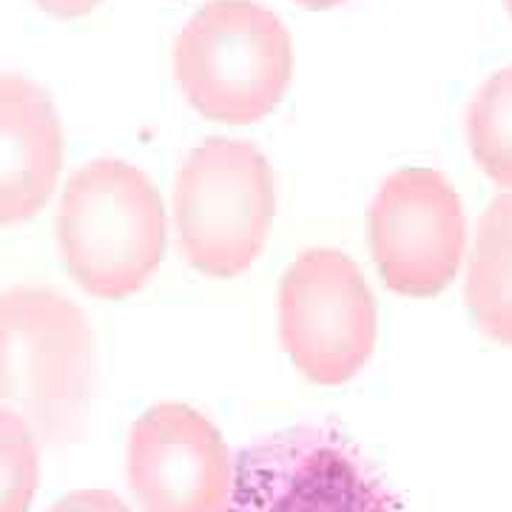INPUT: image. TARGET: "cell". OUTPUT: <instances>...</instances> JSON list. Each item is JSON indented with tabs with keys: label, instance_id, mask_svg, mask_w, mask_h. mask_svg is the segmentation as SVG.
<instances>
[{
	"label": "cell",
	"instance_id": "6da1fadb",
	"mask_svg": "<svg viewBox=\"0 0 512 512\" xmlns=\"http://www.w3.org/2000/svg\"><path fill=\"white\" fill-rule=\"evenodd\" d=\"M168 222L160 191L137 165L94 160L57 205V248L74 282L100 299L143 291L163 265Z\"/></svg>",
	"mask_w": 512,
	"mask_h": 512
},
{
	"label": "cell",
	"instance_id": "7a4b0ae2",
	"mask_svg": "<svg viewBox=\"0 0 512 512\" xmlns=\"http://www.w3.org/2000/svg\"><path fill=\"white\" fill-rule=\"evenodd\" d=\"M86 313L52 288L0 293V402L18 404L49 444L83 433L94 387Z\"/></svg>",
	"mask_w": 512,
	"mask_h": 512
},
{
	"label": "cell",
	"instance_id": "3957f363",
	"mask_svg": "<svg viewBox=\"0 0 512 512\" xmlns=\"http://www.w3.org/2000/svg\"><path fill=\"white\" fill-rule=\"evenodd\" d=\"M174 77L205 120L259 123L291 86V35L256 0H211L174 40Z\"/></svg>",
	"mask_w": 512,
	"mask_h": 512
},
{
	"label": "cell",
	"instance_id": "277c9868",
	"mask_svg": "<svg viewBox=\"0 0 512 512\" xmlns=\"http://www.w3.org/2000/svg\"><path fill=\"white\" fill-rule=\"evenodd\" d=\"M276 217L274 171L245 140L211 137L177 171L174 225L191 268L214 279L248 271Z\"/></svg>",
	"mask_w": 512,
	"mask_h": 512
},
{
	"label": "cell",
	"instance_id": "5b68a950",
	"mask_svg": "<svg viewBox=\"0 0 512 512\" xmlns=\"http://www.w3.org/2000/svg\"><path fill=\"white\" fill-rule=\"evenodd\" d=\"M222 512H402L393 490L342 433L291 427L234 458Z\"/></svg>",
	"mask_w": 512,
	"mask_h": 512
},
{
	"label": "cell",
	"instance_id": "8992f818",
	"mask_svg": "<svg viewBox=\"0 0 512 512\" xmlns=\"http://www.w3.org/2000/svg\"><path fill=\"white\" fill-rule=\"evenodd\" d=\"M376 302L359 265L311 248L279 282V336L293 367L316 384H345L376 348Z\"/></svg>",
	"mask_w": 512,
	"mask_h": 512
},
{
	"label": "cell",
	"instance_id": "52a82bcc",
	"mask_svg": "<svg viewBox=\"0 0 512 512\" xmlns=\"http://www.w3.org/2000/svg\"><path fill=\"white\" fill-rule=\"evenodd\" d=\"M370 254L393 293L430 299L456 279L467 222L456 188L433 168L390 174L370 205Z\"/></svg>",
	"mask_w": 512,
	"mask_h": 512
},
{
	"label": "cell",
	"instance_id": "ba28073f",
	"mask_svg": "<svg viewBox=\"0 0 512 512\" xmlns=\"http://www.w3.org/2000/svg\"><path fill=\"white\" fill-rule=\"evenodd\" d=\"M128 484L143 512H222L234 456L200 410L154 404L128 436Z\"/></svg>",
	"mask_w": 512,
	"mask_h": 512
},
{
	"label": "cell",
	"instance_id": "9c48e42d",
	"mask_svg": "<svg viewBox=\"0 0 512 512\" xmlns=\"http://www.w3.org/2000/svg\"><path fill=\"white\" fill-rule=\"evenodd\" d=\"M60 165L63 126L49 92L23 74H0V225L37 217Z\"/></svg>",
	"mask_w": 512,
	"mask_h": 512
},
{
	"label": "cell",
	"instance_id": "30bf717a",
	"mask_svg": "<svg viewBox=\"0 0 512 512\" xmlns=\"http://www.w3.org/2000/svg\"><path fill=\"white\" fill-rule=\"evenodd\" d=\"M464 302L484 336L512 348V191L495 197L478 220Z\"/></svg>",
	"mask_w": 512,
	"mask_h": 512
},
{
	"label": "cell",
	"instance_id": "8fae6325",
	"mask_svg": "<svg viewBox=\"0 0 512 512\" xmlns=\"http://www.w3.org/2000/svg\"><path fill=\"white\" fill-rule=\"evenodd\" d=\"M467 146L493 183L512 188V66L495 72L467 106Z\"/></svg>",
	"mask_w": 512,
	"mask_h": 512
},
{
	"label": "cell",
	"instance_id": "7c38bea8",
	"mask_svg": "<svg viewBox=\"0 0 512 512\" xmlns=\"http://www.w3.org/2000/svg\"><path fill=\"white\" fill-rule=\"evenodd\" d=\"M40 481V453L32 424L0 407V512H29Z\"/></svg>",
	"mask_w": 512,
	"mask_h": 512
},
{
	"label": "cell",
	"instance_id": "4fadbf2b",
	"mask_svg": "<svg viewBox=\"0 0 512 512\" xmlns=\"http://www.w3.org/2000/svg\"><path fill=\"white\" fill-rule=\"evenodd\" d=\"M46 512H131L120 495L109 490H77L63 495Z\"/></svg>",
	"mask_w": 512,
	"mask_h": 512
},
{
	"label": "cell",
	"instance_id": "5bb4252c",
	"mask_svg": "<svg viewBox=\"0 0 512 512\" xmlns=\"http://www.w3.org/2000/svg\"><path fill=\"white\" fill-rule=\"evenodd\" d=\"M37 9H43L46 15L55 18H83L92 9H97L103 0H35Z\"/></svg>",
	"mask_w": 512,
	"mask_h": 512
},
{
	"label": "cell",
	"instance_id": "9a60e30c",
	"mask_svg": "<svg viewBox=\"0 0 512 512\" xmlns=\"http://www.w3.org/2000/svg\"><path fill=\"white\" fill-rule=\"evenodd\" d=\"M296 3L305 6V9L319 12V9H333V6H339V3H345V0H296Z\"/></svg>",
	"mask_w": 512,
	"mask_h": 512
},
{
	"label": "cell",
	"instance_id": "2e32d148",
	"mask_svg": "<svg viewBox=\"0 0 512 512\" xmlns=\"http://www.w3.org/2000/svg\"><path fill=\"white\" fill-rule=\"evenodd\" d=\"M507 3V12H510V18H512V0H504Z\"/></svg>",
	"mask_w": 512,
	"mask_h": 512
}]
</instances>
